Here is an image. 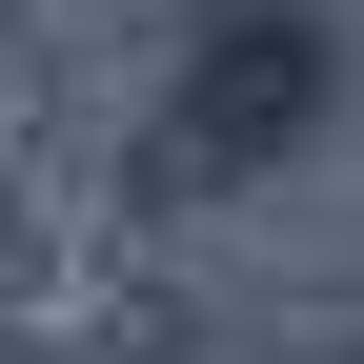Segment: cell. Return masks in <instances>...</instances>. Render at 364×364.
<instances>
[]
</instances>
